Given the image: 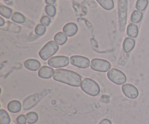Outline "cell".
I'll list each match as a JSON object with an SVG mask.
<instances>
[{"instance_id":"31","label":"cell","mask_w":149,"mask_h":124,"mask_svg":"<svg viewBox=\"0 0 149 124\" xmlns=\"http://www.w3.org/2000/svg\"><path fill=\"white\" fill-rule=\"evenodd\" d=\"M5 23V21H4V19L2 17H0V26H3Z\"/></svg>"},{"instance_id":"6","label":"cell","mask_w":149,"mask_h":124,"mask_svg":"<svg viewBox=\"0 0 149 124\" xmlns=\"http://www.w3.org/2000/svg\"><path fill=\"white\" fill-rule=\"evenodd\" d=\"M90 67L93 71L101 73L109 72L111 69V65L109 61L99 58H94L92 60Z\"/></svg>"},{"instance_id":"21","label":"cell","mask_w":149,"mask_h":124,"mask_svg":"<svg viewBox=\"0 0 149 124\" xmlns=\"http://www.w3.org/2000/svg\"><path fill=\"white\" fill-rule=\"evenodd\" d=\"M11 18L13 22H15L16 23H19V24H22V23H24L26 22V17H25V16L20 12H16L14 14H13V16H12Z\"/></svg>"},{"instance_id":"5","label":"cell","mask_w":149,"mask_h":124,"mask_svg":"<svg viewBox=\"0 0 149 124\" xmlns=\"http://www.w3.org/2000/svg\"><path fill=\"white\" fill-rule=\"evenodd\" d=\"M107 76L111 82L116 85H122L125 84L127 81V77L125 74L122 71L116 68H111L108 72Z\"/></svg>"},{"instance_id":"2","label":"cell","mask_w":149,"mask_h":124,"mask_svg":"<svg viewBox=\"0 0 149 124\" xmlns=\"http://www.w3.org/2000/svg\"><path fill=\"white\" fill-rule=\"evenodd\" d=\"M80 87L84 93L92 97H96L100 92V87L97 83L91 78H86L83 79Z\"/></svg>"},{"instance_id":"12","label":"cell","mask_w":149,"mask_h":124,"mask_svg":"<svg viewBox=\"0 0 149 124\" xmlns=\"http://www.w3.org/2000/svg\"><path fill=\"white\" fill-rule=\"evenodd\" d=\"M63 31L67 36L71 37V36H74L77 33V31H78V26L74 23H68L63 26Z\"/></svg>"},{"instance_id":"32","label":"cell","mask_w":149,"mask_h":124,"mask_svg":"<svg viewBox=\"0 0 149 124\" xmlns=\"http://www.w3.org/2000/svg\"><path fill=\"white\" fill-rule=\"evenodd\" d=\"M4 1H9V0H4Z\"/></svg>"},{"instance_id":"9","label":"cell","mask_w":149,"mask_h":124,"mask_svg":"<svg viewBox=\"0 0 149 124\" xmlns=\"http://www.w3.org/2000/svg\"><path fill=\"white\" fill-rule=\"evenodd\" d=\"M44 94H37L35 95L30 96V97H27L26 100L23 101V107L24 110H28L31 109L32 107H34L41 100L42 97H44Z\"/></svg>"},{"instance_id":"8","label":"cell","mask_w":149,"mask_h":124,"mask_svg":"<svg viewBox=\"0 0 149 124\" xmlns=\"http://www.w3.org/2000/svg\"><path fill=\"white\" fill-rule=\"evenodd\" d=\"M70 62L74 66L79 68L85 69L90 65V60L86 57L80 56V55H74L70 58Z\"/></svg>"},{"instance_id":"4","label":"cell","mask_w":149,"mask_h":124,"mask_svg":"<svg viewBox=\"0 0 149 124\" xmlns=\"http://www.w3.org/2000/svg\"><path fill=\"white\" fill-rule=\"evenodd\" d=\"M59 50V45L55 41H49L39 51V55L42 60H47L51 58Z\"/></svg>"},{"instance_id":"27","label":"cell","mask_w":149,"mask_h":124,"mask_svg":"<svg viewBox=\"0 0 149 124\" xmlns=\"http://www.w3.org/2000/svg\"><path fill=\"white\" fill-rule=\"evenodd\" d=\"M41 24L44 25L45 26H48L51 23V19L49 16H43L40 20Z\"/></svg>"},{"instance_id":"22","label":"cell","mask_w":149,"mask_h":124,"mask_svg":"<svg viewBox=\"0 0 149 124\" xmlns=\"http://www.w3.org/2000/svg\"><path fill=\"white\" fill-rule=\"evenodd\" d=\"M26 121H27V123L29 124H33L36 123L39 118V116L38 114L35 112H30V113H27L26 115Z\"/></svg>"},{"instance_id":"20","label":"cell","mask_w":149,"mask_h":124,"mask_svg":"<svg viewBox=\"0 0 149 124\" xmlns=\"http://www.w3.org/2000/svg\"><path fill=\"white\" fill-rule=\"evenodd\" d=\"M12 14H13V10H12V9L9 8L8 7H6L4 5L0 6V15L2 17L9 19L10 17H12V16H13Z\"/></svg>"},{"instance_id":"11","label":"cell","mask_w":149,"mask_h":124,"mask_svg":"<svg viewBox=\"0 0 149 124\" xmlns=\"http://www.w3.org/2000/svg\"><path fill=\"white\" fill-rule=\"evenodd\" d=\"M54 72L55 71L52 69V68L45 65V66L41 67L40 69L39 70L38 76L44 79H49V78L53 77Z\"/></svg>"},{"instance_id":"13","label":"cell","mask_w":149,"mask_h":124,"mask_svg":"<svg viewBox=\"0 0 149 124\" xmlns=\"http://www.w3.org/2000/svg\"><path fill=\"white\" fill-rule=\"evenodd\" d=\"M24 66L29 71H36L41 68V63L37 60L29 59L24 62Z\"/></svg>"},{"instance_id":"24","label":"cell","mask_w":149,"mask_h":124,"mask_svg":"<svg viewBox=\"0 0 149 124\" xmlns=\"http://www.w3.org/2000/svg\"><path fill=\"white\" fill-rule=\"evenodd\" d=\"M148 4V0H137L136 2V7L137 10H139V11L142 12L146 10V9L147 8Z\"/></svg>"},{"instance_id":"19","label":"cell","mask_w":149,"mask_h":124,"mask_svg":"<svg viewBox=\"0 0 149 124\" xmlns=\"http://www.w3.org/2000/svg\"><path fill=\"white\" fill-rule=\"evenodd\" d=\"M143 18V13L142 12L139 10H134L131 14L130 20L132 23H138L141 21Z\"/></svg>"},{"instance_id":"28","label":"cell","mask_w":149,"mask_h":124,"mask_svg":"<svg viewBox=\"0 0 149 124\" xmlns=\"http://www.w3.org/2000/svg\"><path fill=\"white\" fill-rule=\"evenodd\" d=\"M16 121L18 124H26L27 123V121H26V117L24 115H20L16 119Z\"/></svg>"},{"instance_id":"17","label":"cell","mask_w":149,"mask_h":124,"mask_svg":"<svg viewBox=\"0 0 149 124\" xmlns=\"http://www.w3.org/2000/svg\"><path fill=\"white\" fill-rule=\"evenodd\" d=\"M67 40H68V37L63 32H58L54 37V41L58 45H63L64 44L66 43Z\"/></svg>"},{"instance_id":"30","label":"cell","mask_w":149,"mask_h":124,"mask_svg":"<svg viewBox=\"0 0 149 124\" xmlns=\"http://www.w3.org/2000/svg\"><path fill=\"white\" fill-rule=\"evenodd\" d=\"M56 0H45V2L47 5H54Z\"/></svg>"},{"instance_id":"14","label":"cell","mask_w":149,"mask_h":124,"mask_svg":"<svg viewBox=\"0 0 149 124\" xmlns=\"http://www.w3.org/2000/svg\"><path fill=\"white\" fill-rule=\"evenodd\" d=\"M135 46V41L134 39L130 37H127L125 39L123 42V50L125 53H129Z\"/></svg>"},{"instance_id":"25","label":"cell","mask_w":149,"mask_h":124,"mask_svg":"<svg viewBox=\"0 0 149 124\" xmlns=\"http://www.w3.org/2000/svg\"><path fill=\"white\" fill-rule=\"evenodd\" d=\"M45 12L49 17H55L56 15V7L54 5H47L45 7Z\"/></svg>"},{"instance_id":"23","label":"cell","mask_w":149,"mask_h":124,"mask_svg":"<svg viewBox=\"0 0 149 124\" xmlns=\"http://www.w3.org/2000/svg\"><path fill=\"white\" fill-rule=\"evenodd\" d=\"M10 118L4 110H0V124H10Z\"/></svg>"},{"instance_id":"10","label":"cell","mask_w":149,"mask_h":124,"mask_svg":"<svg viewBox=\"0 0 149 124\" xmlns=\"http://www.w3.org/2000/svg\"><path fill=\"white\" fill-rule=\"evenodd\" d=\"M122 91L123 94L129 99H136L139 95L138 89L130 84H124L122 87Z\"/></svg>"},{"instance_id":"7","label":"cell","mask_w":149,"mask_h":124,"mask_svg":"<svg viewBox=\"0 0 149 124\" xmlns=\"http://www.w3.org/2000/svg\"><path fill=\"white\" fill-rule=\"evenodd\" d=\"M69 58L66 56H55L52 57L48 60V65L51 68H64L69 64Z\"/></svg>"},{"instance_id":"29","label":"cell","mask_w":149,"mask_h":124,"mask_svg":"<svg viewBox=\"0 0 149 124\" xmlns=\"http://www.w3.org/2000/svg\"><path fill=\"white\" fill-rule=\"evenodd\" d=\"M99 124H112L110 120H109V119H103V120L101 121L99 123Z\"/></svg>"},{"instance_id":"1","label":"cell","mask_w":149,"mask_h":124,"mask_svg":"<svg viewBox=\"0 0 149 124\" xmlns=\"http://www.w3.org/2000/svg\"><path fill=\"white\" fill-rule=\"evenodd\" d=\"M53 79L58 82L74 87H79L81 84V76L74 71L58 68L54 72Z\"/></svg>"},{"instance_id":"15","label":"cell","mask_w":149,"mask_h":124,"mask_svg":"<svg viewBox=\"0 0 149 124\" xmlns=\"http://www.w3.org/2000/svg\"><path fill=\"white\" fill-rule=\"evenodd\" d=\"M21 103L17 100H13L10 101L7 105V109L10 112L13 113H19L21 110Z\"/></svg>"},{"instance_id":"3","label":"cell","mask_w":149,"mask_h":124,"mask_svg":"<svg viewBox=\"0 0 149 124\" xmlns=\"http://www.w3.org/2000/svg\"><path fill=\"white\" fill-rule=\"evenodd\" d=\"M127 0H118V12H119V29L121 32L125 31L127 17Z\"/></svg>"},{"instance_id":"18","label":"cell","mask_w":149,"mask_h":124,"mask_svg":"<svg viewBox=\"0 0 149 124\" xmlns=\"http://www.w3.org/2000/svg\"><path fill=\"white\" fill-rule=\"evenodd\" d=\"M96 1L106 10H111L114 7L113 0H96Z\"/></svg>"},{"instance_id":"26","label":"cell","mask_w":149,"mask_h":124,"mask_svg":"<svg viewBox=\"0 0 149 124\" xmlns=\"http://www.w3.org/2000/svg\"><path fill=\"white\" fill-rule=\"evenodd\" d=\"M46 26H45L42 24H38L37 26L35 28V33H36L37 36H43L44 34L46 32Z\"/></svg>"},{"instance_id":"16","label":"cell","mask_w":149,"mask_h":124,"mask_svg":"<svg viewBox=\"0 0 149 124\" xmlns=\"http://www.w3.org/2000/svg\"><path fill=\"white\" fill-rule=\"evenodd\" d=\"M127 34L130 38H136L138 35V27L135 23H130L127 28Z\"/></svg>"}]
</instances>
